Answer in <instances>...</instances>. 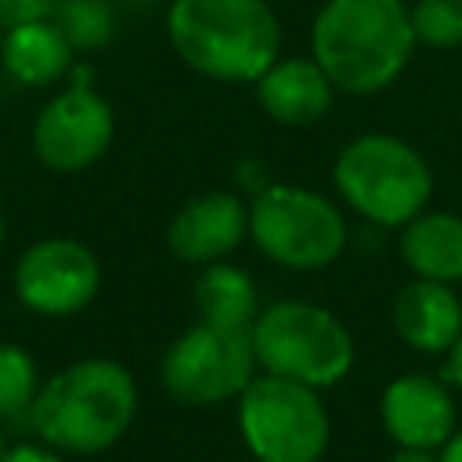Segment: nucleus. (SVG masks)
Segmentation results:
<instances>
[{
	"label": "nucleus",
	"instance_id": "nucleus-1",
	"mask_svg": "<svg viewBox=\"0 0 462 462\" xmlns=\"http://www.w3.org/2000/svg\"><path fill=\"white\" fill-rule=\"evenodd\" d=\"M137 379L116 357H79L43 379L29 426L32 433L69 455L90 458L116 448L137 419Z\"/></svg>",
	"mask_w": 462,
	"mask_h": 462
},
{
	"label": "nucleus",
	"instance_id": "nucleus-2",
	"mask_svg": "<svg viewBox=\"0 0 462 462\" xmlns=\"http://www.w3.org/2000/svg\"><path fill=\"white\" fill-rule=\"evenodd\" d=\"M415 51L404 0H325L310 22V58L350 97L393 87Z\"/></svg>",
	"mask_w": 462,
	"mask_h": 462
},
{
	"label": "nucleus",
	"instance_id": "nucleus-3",
	"mask_svg": "<svg viewBox=\"0 0 462 462\" xmlns=\"http://www.w3.org/2000/svg\"><path fill=\"white\" fill-rule=\"evenodd\" d=\"M173 54L213 83L253 87L282 58V22L267 0H170Z\"/></svg>",
	"mask_w": 462,
	"mask_h": 462
},
{
	"label": "nucleus",
	"instance_id": "nucleus-4",
	"mask_svg": "<svg viewBox=\"0 0 462 462\" xmlns=\"http://www.w3.org/2000/svg\"><path fill=\"white\" fill-rule=\"evenodd\" d=\"M332 188L339 206L354 217L401 231L411 217L433 206V166L411 141L368 130L336 152Z\"/></svg>",
	"mask_w": 462,
	"mask_h": 462
},
{
	"label": "nucleus",
	"instance_id": "nucleus-5",
	"mask_svg": "<svg viewBox=\"0 0 462 462\" xmlns=\"http://www.w3.org/2000/svg\"><path fill=\"white\" fill-rule=\"evenodd\" d=\"M249 336L260 372L314 390L343 383L357 361V343L346 321L336 310L300 296L263 303Z\"/></svg>",
	"mask_w": 462,
	"mask_h": 462
},
{
	"label": "nucleus",
	"instance_id": "nucleus-6",
	"mask_svg": "<svg viewBox=\"0 0 462 462\" xmlns=\"http://www.w3.org/2000/svg\"><path fill=\"white\" fill-rule=\"evenodd\" d=\"M249 242L282 271H325L350 242L346 213L336 199L307 184L267 180L249 199Z\"/></svg>",
	"mask_w": 462,
	"mask_h": 462
},
{
	"label": "nucleus",
	"instance_id": "nucleus-7",
	"mask_svg": "<svg viewBox=\"0 0 462 462\" xmlns=\"http://www.w3.org/2000/svg\"><path fill=\"white\" fill-rule=\"evenodd\" d=\"M235 422L253 462H325L332 419L321 390L256 372L235 401Z\"/></svg>",
	"mask_w": 462,
	"mask_h": 462
},
{
	"label": "nucleus",
	"instance_id": "nucleus-8",
	"mask_svg": "<svg viewBox=\"0 0 462 462\" xmlns=\"http://www.w3.org/2000/svg\"><path fill=\"white\" fill-rule=\"evenodd\" d=\"M260 372L249 328H220L195 321L184 328L159 361L162 390L188 408L235 404Z\"/></svg>",
	"mask_w": 462,
	"mask_h": 462
},
{
	"label": "nucleus",
	"instance_id": "nucleus-9",
	"mask_svg": "<svg viewBox=\"0 0 462 462\" xmlns=\"http://www.w3.org/2000/svg\"><path fill=\"white\" fill-rule=\"evenodd\" d=\"M72 83L54 94L32 119V155L54 173H83L105 159L116 141V112L90 87V69H72Z\"/></svg>",
	"mask_w": 462,
	"mask_h": 462
},
{
	"label": "nucleus",
	"instance_id": "nucleus-10",
	"mask_svg": "<svg viewBox=\"0 0 462 462\" xmlns=\"http://www.w3.org/2000/svg\"><path fill=\"white\" fill-rule=\"evenodd\" d=\"M101 292V260L79 238L51 235L22 249L14 263V296L40 318H72Z\"/></svg>",
	"mask_w": 462,
	"mask_h": 462
},
{
	"label": "nucleus",
	"instance_id": "nucleus-11",
	"mask_svg": "<svg viewBox=\"0 0 462 462\" xmlns=\"http://www.w3.org/2000/svg\"><path fill=\"white\" fill-rule=\"evenodd\" d=\"M379 426L393 448L440 451L458 430V393L444 375L401 372L379 393Z\"/></svg>",
	"mask_w": 462,
	"mask_h": 462
},
{
	"label": "nucleus",
	"instance_id": "nucleus-12",
	"mask_svg": "<svg viewBox=\"0 0 462 462\" xmlns=\"http://www.w3.org/2000/svg\"><path fill=\"white\" fill-rule=\"evenodd\" d=\"M242 242H249V202L224 188L191 195L166 224V249L188 267L231 260Z\"/></svg>",
	"mask_w": 462,
	"mask_h": 462
},
{
	"label": "nucleus",
	"instance_id": "nucleus-13",
	"mask_svg": "<svg viewBox=\"0 0 462 462\" xmlns=\"http://www.w3.org/2000/svg\"><path fill=\"white\" fill-rule=\"evenodd\" d=\"M253 94H256V105L260 112L278 123V126H314L321 123L339 90L336 83L328 79V72L310 58V54H282L256 83H253Z\"/></svg>",
	"mask_w": 462,
	"mask_h": 462
},
{
	"label": "nucleus",
	"instance_id": "nucleus-14",
	"mask_svg": "<svg viewBox=\"0 0 462 462\" xmlns=\"http://www.w3.org/2000/svg\"><path fill=\"white\" fill-rule=\"evenodd\" d=\"M390 325L397 339L415 354H448L462 336V300L455 285L408 278L390 303Z\"/></svg>",
	"mask_w": 462,
	"mask_h": 462
},
{
	"label": "nucleus",
	"instance_id": "nucleus-15",
	"mask_svg": "<svg viewBox=\"0 0 462 462\" xmlns=\"http://www.w3.org/2000/svg\"><path fill=\"white\" fill-rule=\"evenodd\" d=\"M397 256L411 278L458 285L462 282V213L426 206L397 231Z\"/></svg>",
	"mask_w": 462,
	"mask_h": 462
},
{
	"label": "nucleus",
	"instance_id": "nucleus-16",
	"mask_svg": "<svg viewBox=\"0 0 462 462\" xmlns=\"http://www.w3.org/2000/svg\"><path fill=\"white\" fill-rule=\"evenodd\" d=\"M72 61H76V51L54 18L22 22L4 32L0 65L22 87H51L72 72Z\"/></svg>",
	"mask_w": 462,
	"mask_h": 462
},
{
	"label": "nucleus",
	"instance_id": "nucleus-17",
	"mask_svg": "<svg viewBox=\"0 0 462 462\" xmlns=\"http://www.w3.org/2000/svg\"><path fill=\"white\" fill-rule=\"evenodd\" d=\"M191 300H195L199 321L220 325V328H253V321L263 307L256 278L231 260L199 267V278L191 285Z\"/></svg>",
	"mask_w": 462,
	"mask_h": 462
},
{
	"label": "nucleus",
	"instance_id": "nucleus-18",
	"mask_svg": "<svg viewBox=\"0 0 462 462\" xmlns=\"http://www.w3.org/2000/svg\"><path fill=\"white\" fill-rule=\"evenodd\" d=\"M40 386L43 379L36 357L18 343H0V422H29Z\"/></svg>",
	"mask_w": 462,
	"mask_h": 462
},
{
	"label": "nucleus",
	"instance_id": "nucleus-19",
	"mask_svg": "<svg viewBox=\"0 0 462 462\" xmlns=\"http://www.w3.org/2000/svg\"><path fill=\"white\" fill-rule=\"evenodd\" d=\"M51 18L58 22L76 54L101 51L116 36V11L108 0H58Z\"/></svg>",
	"mask_w": 462,
	"mask_h": 462
},
{
	"label": "nucleus",
	"instance_id": "nucleus-20",
	"mask_svg": "<svg viewBox=\"0 0 462 462\" xmlns=\"http://www.w3.org/2000/svg\"><path fill=\"white\" fill-rule=\"evenodd\" d=\"M411 32L419 47L430 51H458L462 47V0H415Z\"/></svg>",
	"mask_w": 462,
	"mask_h": 462
},
{
	"label": "nucleus",
	"instance_id": "nucleus-21",
	"mask_svg": "<svg viewBox=\"0 0 462 462\" xmlns=\"http://www.w3.org/2000/svg\"><path fill=\"white\" fill-rule=\"evenodd\" d=\"M54 7H58V0H0V32H7L22 22L51 18Z\"/></svg>",
	"mask_w": 462,
	"mask_h": 462
},
{
	"label": "nucleus",
	"instance_id": "nucleus-22",
	"mask_svg": "<svg viewBox=\"0 0 462 462\" xmlns=\"http://www.w3.org/2000/svg\"><path fill=\"white\" fill-rule=\"evenodd\" d=\"M0 462H69V455L47 448L43 440L40 444H18V448H7L0 455Z\"/></svg>",
	"mask_w": 462,
	"mask_h": 462
},
{
	"label": "nucleus",
	"instance_id": "nucleus-23",
	"mask_svg": "<svg viewBox=\"0 0 462 462\" xmlns=\"http://www.w3.org/2000/svg\"><path fill=\"white\" fill-rule=\"evenodd\" d=\"M444 379L451 383V390L462 397V336L455 339V346L444 354Z\"/></svg>",
	"mask_w": 462,
	"mask_h": 462
},
{
	"label": "nucleus",
	"instance_id": "nucleus-24",
	"mask_svg": "<svg viewBox=\"0 0 462 462\" xmlns=\"http://www.w3.org/2000/svg\"><path fill=\"white\" fill-rule=\"evenodd\" d=\"M390 462H437V451H422V448H393Z\"/></svg>",
	"mask_w": 462,
	"mask_h": 462
},
{
	"label": "nucleus",
	"instance_id": "nucleus-25",
	"mask_svg": "<svg viewBox=\"0 0 462 462\" xmlns=\"http://www.w3.org/2000/svg\"><path fill=\"white\" fill-rule=\"evenodd\" d=\"M437 462H462V426L448 437V444L437 451Z\"/></svg>",
	"mask_w": 462,
	"mask_h": 462
},
{
	"label": "nucleus",
	"instance_id": "nucleus-26",
	"mask_svg": "<svg viewBox=\"0 0 462 462\" xmlns=\"http://www.w3.org/2000/svg\"><path fill=\"white\" fill-rule=\"evenodd\" d=\"M4 242H7V220H4V213H0V249H4Z\"/></svg>",
	"mask_w": 462,
	"mask_h": 462
},
{
	"label": "nucleus",
	"instance_id": "nucleus-27",
	"mask_svg": "<svg viewBox=\"0 0 462 462\" xmlns=\"http://www.w3.org/2000/svg\"><path fill=\"white\" fill-rule=\"evenodd\" d=\"M4 451H7V444H4V430H0V455H4Z\"/></svg>",
	"mask_w": 462,
	"mask_h": 462
},
{
	"label": "nucleus",
	"instance_id": "nucleus-28",
	"mask_svg": "<svg viewBox=\"0 0 462 462\" xmlns=\"http://www.w3.org/2000/svg\"><path fill=\"white\" fill-rule=\"evenodd\" d=\"M126 4H152V0H126Z\"/></svg>",
	"mask_w": 462,
	"mask_h": 462
},
{
	"label": "nucleus",
	"instance_id": "nucleus-29",
	"mask_svg": "<svg viewBox=\"0 0 462 462\" xmlns=\"http://www.w3.org/2000/svg\"><path fill=\"white\" fill-rule=\"evenodd\" d=\"M0 97H4V87H0Z\"/></svg>",
	"mask_w": 462,
	"mask_h": 462
},
{
	"label": "nucleus",
	"instance_id": "nucleus-30",
	"mask_svg": "<svg viewBox=\"0 0 462 462\" xmlns=\"http://www.w3.org/2000/svg\"><path fill=\"white\" fill-rule=\"evenodd\" d=\"M325 462H328V458H325Z\"/></svg>",
	"mask_w": 462,
	"mask_h": 462
}]
</instances>
